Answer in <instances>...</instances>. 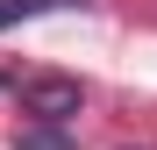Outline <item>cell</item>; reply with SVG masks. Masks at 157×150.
<instances>
[{"mask_svg": "<svg viewBox=\"0 0 157 150\" xmlns=\"http://www.w3.org/2000/svg\"><path fill=\"white\" fill-rule=\"evenodd\" d=\"M86 107V86L78 79H57V71H36V79H21V114H36V121H64Z\"/></svg>", "mask_w": 157, "mask_h": 150, "instance_id": "cell-1", "label": "cell"}, {"mask_svg": "<svg viewBox=\"0 0 157 150\" xmlns=\"http://www.w3.org/2000/svg\"><path fill=\"white\" fill-rule=\"evenodd\" d=\"M14 150H78L71 129H57V121H29V129L14 136Z\"/></svg>", "mask_w": 157, "mask_h": 150, "instance_id": "cell-2", "label": "cell"}, {"mask_svg": "<svg viewBox=\"0 0 157 150\" xmlns=\"http://www.w3.org/2000/svg\"><path fill=\"white\" fill-rule=\"evenodd\" d=\"M57 7H86V0H0V29L36 21V14H57Z\"/></svg>", "mask_w": 157, "mask_h": 150, "instance_id": "cell-3", "label": "cell"}]
</instances>
